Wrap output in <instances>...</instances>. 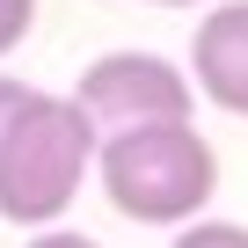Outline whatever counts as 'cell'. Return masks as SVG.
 <instances>
[{
	"instance_id": "6da1fadb",
	"label": "cell",
	"mask_w": 248,
	"mask_h": 248,
	"mask_svg": "<svg viewBox=\"0 0 248 248\" xmlns=\"http://www.w3.org/2000/svg\"><path fill=\"white\" fill-rule=\"evenodd\" d=\"M95 183L117 219L132 226H183L219 197V146L190 117L175 124H139V132H109L95 146Z\"/></svg>"
},
{
	"instance_id": "7a4b0ae2",
	"label": "cell",
	"mask_w": 248,
	"mask_h": 248,
	"mask_svg": "<svg viewBox=\"0 0 248 248\" xmlns=\"http://www.w3.org/2000/svg\"><path fill=\"white\" fill-rule=\"evenodd\" d=\"M95 146H102V132L88 124V109L73 95L37 88L0 139V219L30 226V233L59 226L80 204V190L95 183Z\"/></svg>"
},
{
	"instance_id": "3957f363",
	"label": "cell",
	"mask_w": 248,
	"mask_h": 248,
	"mask_svg": "<svg viewBox=\"0 0 248 248\" xmlns=\"http://www.w3.org/2000/svg\"><path fill=\"white\" fill-rule=\"evenodd\" d=\"M73 102L88 109V124L109 139V132H139V124H175V117H197V88H190V66L161 59V51H102L80 66L73 80Z\"/></svg>"
},
{
	"instance_id": "277c9868",
	"label": "cell",
	"mask_w": 248,
	"mask_h": 248,
	"mask_svg": "<svg viewBox=\"0 0 248 248\" xmlns=\"http://www.w3.org/2000/svg\"><path fill=\"white\" fill-rule=\"evenodd\" d=\"M190 88L212 109L248 117V0H204L190 30Z\"/></svg>"
},
{
	"instance_id": "5b68a950",
	"label": "cell",
	"mask_w": 248,
	"mask_h": 248,
	"mask_svg": "<svg viewBox=\"0 0 248 248\" xmlns=\"http://www.w3.org/2000/svg\"><path fill=\"white\" fill-rule=\"evenodd\" d=\"M168 248H248V226H241V219H212V212H197V219L175 226Z\"/></svg>"
},
{
	"instance_id": "8992f818",
	"label": "cell",
	"mask_w": 248,
	"mask_h": 248,
	"mask_svg": "<svg viewBox=\"0 0 248 248\" xmlns=\"http://www.w3.org/2000/svg\"><path fill=\"white\" fill-rule=\"evenodd\" d=\"M30 30H37V0H0V59H15Z\"/></svg>"
},
{
	"instance_id": "52a82bcc",
	"label": "cell",
	"mask_w": 248,
	"mask_h": 248,
	"mask_svg": "<svg viewBox=\"0 0 248 248\" xmlns=\"http://www.w3.org/2000/svg\"><path fill=\"white\" fill-rule=\"evenodd\" d=\"M22 248H102V241H88L80 226H66V219H59V226H37Z\"/></svg>"
},
{
	"instance_id": "ba28073f",
	"label": "cell",
	"mask_w": 248,
	"mask_h": 248,
	"mask_svg": "<svg viewBox=\"0 0 248 248\" xmlns=\"http://www.w3.org/2000/svg\"><path fill=\"white\" fill-rule=\"evenodd\" d=\"M30 95H37L30 80H15V73H0V139H8V124L22 117V102H30Z\"/></svg>"
},
{
	"instance_id": "9c48e42d",
	"label": "cell",
	"mask_w": 248,
	"mask_h": 248,
	"mask_svg": "<svg viewBox=\"0 0 248 248\" xmlns=\"http://www.w3.org/2000/svg\"><path fill=\"white\" fill-rule=\"evenodd\" d=\"M146 8H204V0H146Z\"/></svg>"
}]
</instances>
